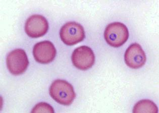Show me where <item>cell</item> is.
<instances>
[{"label":"cell","mask_w":159,"mask_h":113,"mask_svg":"<svg viewBox=\"0 0 159 113\" xmlns=\"http://www.w3.org/2000/svg\"><path fill=\"white\" fill-rule=\"evenodd\" d=\"M55 112L53 107L46 103V102H39L33 108L31 113H52Z\"/></svg>","instance_id":"cell-10"},{"label":"cell","mask_w":159,"mask_h":113,"mask_svg":"<svg viewBox=\"0 0 159 113\" xmlns=\"http://www.w3.org/2000/svg\"><path fill=\"white\" fill-rule=\"evenodd\" d=\"M56 53V49L54 44L48 40L36 43L33 48L34 58L39 63L48 64L53 61Z\"/></svg>","instance_id":"cell-7"},{"label":"cell","mask_w":159,"mask_h":113,"mask_svg":"<svg viewBox=\"0 0 159 113\" xmlns=\"http://www.w3.org/2000/svg\"><path fill=\"white\" fill-rule=\"evenodd\" d=\"M6 63L10 73L15 75H19L26 70L29 61L25 52L22 49L17 48L9 53Z\"/></svg>","instance_id":"cell-4"},{"label":"cell","mask_w":159,"mask_h":113,"mask_svg":"<svg viewBox=\"0 0 159 113\" xmlns=\"http://www.w3.org/2000/svg\"><path fill=\"white\" fill-rule=\"evenodd\" d=\"M104 38L110 46L118 47L126 42L129 38V31L126 26L119 22L108 24L104 32Z\"/></svg>","instance_id":"cell-2"},{"label":"cell","mask_w":159,"mask_h":113,"mask_svg":"<svg viewBox=\"0 0 159 113\" xmlns=\"http://www.w3.org/2000/svg\"><path fill=\"white\" fill-rule=\"evenodd\" d=\"M74 66L80 70H86L93 66L95 56L92 48L82 46L74 50L71 56Z\"/></svg>","instance_id":"cell-5"},{"label":"cell","mask_w":159,"mask_h":113,"mask_svg":"<svg viewBox=\"0 0 159 113\" xmlns=\"http://www.w3.org/2000/svg\"><path fill=\"white\" fill-rule=\"evenodd\" d=\"M49 29V23L42 15H33L27 19L25 24V31L30 37L38 38L45 35Z\"/></svg>","instance_id":"cell-6"},{"label":"cell","mask_w":159,"mask_h":113,"mask_svg":"<svg viewBox=\"0 0 159 113\" xmlns=\"http://www.w3.org/2000/svg\"><path fill=\"white\" fill-rule=\"evenodd\" d=\"M51 97L59 104L69 106L73 102L76 94L71 84L63 80H56L49 89Z\"/></svg>","instance_id":"cell-1"},{"label":"cell","mask_w":159,"mask_h":113,"mask_svg":"<svg viewBox=\"0 0 159 113\" xmlns=\"http://www.w3.org/2000/svg\"><path fill=\"white\" fill-rule=\"evenodd\" d=\"M124 59L128 67L138 69L145 64L147 57L142 47L139 43H134L131 44L126 51Z\"/></svg>","instance_id":"cell-8"},{"label":"cell","mask_w":159,"mask_h":113,"mask_svg":"<svg viewBox=\"0 0 159 113\" xmlns=\"http://www.w3.org/2000/svg\"><path fill=\"white\" fill-rule=\"evenodd\" d=\"M60 36L62 42L66 45L73 46L84 39L85 31L81 24L70 21L61 27Z\"/></svg>","instance_id":"cell-3"},{"label":"cell","mask_w":159,"mask_h":113,"mask_svg":"<svg viewBox=\"0 0 159 113\" xmlns=\"http://www.w3.org/2000/svg\"><path fill=\"white\" fill-rule=\"evenodd\" d=\"M158 107L153 102L148 100L139 101L134 107L133 113H158Z\"/></svg>","instance_id":"cell-9"}]
</instances>
